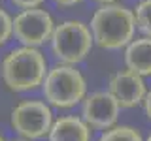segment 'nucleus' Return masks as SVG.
<instances>
[{"instance_id":"1","label":"nucleus","mask_w":151,"mask_h":141,"mask_svg":"<svg viewBox=\"0 0 151 141\" xmlns=\"http://www.w3.org/2000/svg\"><path fill=\"white\" fill-rule=\"evenodd\" d=\"M93 41L106 51H119L134 40V11L119 2L102 4L89 23Z\"/></svg>"},{"instance_id":"2","label":"nucleus","mask_w":151,"mask_h":141,"mask_svg":"<svg viewBox=\"0 0 151 141\" xmlns=\"http://www.w3.org/2000/svg\"><path fill=\"white\" fill-rule=\"evenodd\" d=\"M4 85L13 92H28L42 87L47 73L45 56L38 47L21 45L4 56L0 66Z\"/></svg>"},{"instance_id":"3","label":"nucleus","mask_w":151,"mask_h":141,"mask_svg":"<svg viewBox=\"0 0 151 141\" xmlns=\"http://www.w3.org/2000/svg\"><path fill=\"white\" fill-rule=\"evenodd\" d=\"M42 90L49 105L59 109H70L81 103L87 96V79L76 66L60 62L55 68L47 70Z\"/></svg>"},{"instance_id":"4","label":"nucleus","mask_w":151,"mask_h":141,"mask_svg":"<svg viewBox=\"0 0 151 141\" xmlns=\"http://www.w3.org/2000/svg\"><path fill=\"white\" fill-rule=\"evenodd\" d=\"M49 43L59 62L76 66L87 58L94 41L89 25L78 19H70V21H63L60 25H55Z\"/></svg>"},{"instance_id":"5","label":"nucleus","mask_w":151,"mask_h":141,"mask_svg":"<svg viewBox=\"0 0 151 141\" xmlns=\"http://www.w3.org/2000/svg\"><path fill=\"white\" fill-rule=\"evenodd\" d=\"M53 124V113L45 102L25 100L12 111V126L21 137L40 139L45 137Z\"/></svg>"},{"instance_id":"6","label":"nucleus","mask_w":151,"mask_h":141,"mask_svg":"<svg viewBox=\"0 0 151 141\" xmlns=\"http://www.w3.org/2000/svg\"><path fill=\"white\" fill-rule=\"evenodd\" d=\"M55 30V21L49 11L38 8L21 9L13 17V36L21 45L40 47L51 40Z\"/></svg>"},{"instance_id":"7","label":"nucleus","mask_w":151,"mask_h":141,"mask_svg":"<svg viewBox=\"0 0 151 141\" xmlns=\"http://www.w3.org/2000/svg\"><path fill=\"white\" fill-rule=\"evenodd\" d=\"M119 103L108 90H96L83 98L81 119L94 130H108L119 119Z\"/></svg>"},{"instance_id":"8","label":"nucleus","mask_w":151,"mask_h":141,"mask_svg":"<svg viewBox=\"0 0 151 141\" xmlns=\"http://www.w3.org/2000/svg\"><path fill=\"white\" fill-rule=\"evenodd\" d=\"M108 92L115 98L119 107L130 109V107H136L144 102L147 87H145V81L140 73L125 68V70L115 72L110 77V81H108Z\"/></svg>"},{"instance_id":"9","label":"nucleus","mask_w":151,"mask_h":141,"mask_svg":"<svg viewBox=\"0 0 151 141\" xmlns=\"http://www.w3.org/2000/svg\"><path fill=\"white\" fill-rule=\"evenodd\" d=\"M49 141H91V126L81 117L66 115L53 120L47 134Z\"/></svg>"},{"instance_id":"10","label":"nucleus","mask_w":151,"mask_h":141,"mask_svg":"<svg viewBox=\"0 0 151 141\" xmlns=\"http://www.w3.org/2000/svg\"><path fill=\"white\" fill-rule=\"evenodd\" d=\"M125 66L142 77L151 75V38L142 36L125 47Z\"/></svg>"},{"instance_id":"11","label":"nucleus","mask_w":151,"mask_h":141,"mask_svg":"<svg viewBox=\"0 0 151 141\" xmlns=\"http://www.w3.org/2000/svg\"><path fill=\"white\" fill-rule=\"evenodd\" d=\"M98 141H144L142 134L132 126H111V128L104 130Z\"/></svg>"},{"instance_id":"12","label":"nucleus","mask_w":151,"mask_h":141,"mask_svg":"<svg viewBox=\"0 0 151 141\" xmlns=\"http://www.w3.org/2000/svg\"><path fill=\"white\" fill-rule=\"evenodd\" d=\"M132 11H134L136 28L144 36L151 38V0H140Z\"/></svg>"},{"instance_id":"13","label":"nucleus","mask_w":151,"mask_h":141,"mask_svg":"<svg viewBox=\"0 0 151 141\" xmlns=\"http://www.w3.org/2000/svg\"><path fill=\"white\" fill-rule=\"evenodd\" d=\"M13 36V17L4 8H0V45H4Z\"/></svg>"},{"instance_id":"14","label":"nucleus","mask_w":151,"mask_h":141,"mask_svg":"<svg viewBox=\"0 0 151 141\" xmlns=\"http://www.w3.org/2000/svg\"><path fill=\"white\" fill-rule=\"evenodd\" d=\"M15 8L19 9H28V8H38L45 2V0H9Z\"/></svg>"},{"instance_id":"15","label":"nucleus","mask_w":151,"mask_h":141,"mask_svg":"<svg viewBox=\"0 0 151 141\" xmlns=\"http://www.w3.org/2000/svg\"><path fill=\"white\" fill-rule=\"evenodd\" d=\"M144 111H145V115H147V119L151 120V90L145 92V98H144Z\"/></svg>"},{"instance_id":"16","label":"nucleus","mask_w":151,"mask_h":141,"mask_svg":"<svg viewBox=\"0 0 151 141\" xmlns=\"http://www.w3.org/2000/svg\"><path fill=\"white\" fill-rule=\"evenodd\" d=\"M53 2L57 4V6H60V8H72V6H76V4H79L81 0H53Z\"/></svg>"},{"instance_id":"17","label":"nucleus","mask_w":151,"mask_h":141,"mask_svg":"<svg viewBox=\"0 0 151 141\" xmlns=\"http://www.w3.org/2000/svg\"><path fill=\"white\" fill-rule=\"evenodd\" d=\"M96 2H100V4H113V2H119V0H96Z\"/></svg>"},{"instance_id":"18","label":"nucleus","mask_w":151,"mask_h":141,"mask_svg":"<svg viewBox=\"0 0 151 141\" xmlns=\"http://www.w3.org/2000/svg\"><path fill=\"white\" fill-rule=\"evenodd\" d=\"M13 141H27V139H13Z\"/></svg>"},{"instance_id":"19","label":"nucleus","mask_w":151,"mask_h":141,"mask_svg":"<svg viewBox=\"0 0 151 141\" xmlns=\"http://www.w3.org/2000/svg\"><path fill=\"white\" fill-rule=\"evenodd\" d=\"M145 141H151V134H149V137H147V139H145Z\"/></svg>"},{"instance_id":"20","label":"nucleus","mask_w":151,"mask_h":141,"mask_svg":"<svg viewBox=\"0 0 151 141\" xmlns=\"http://www.w3.org/2000/svg\"><path fill=\"white\" fill-rule=\"evenodd\" d=\"M0 141H4V137H2V135H0Z\"/></svg>"}]
</instances>
